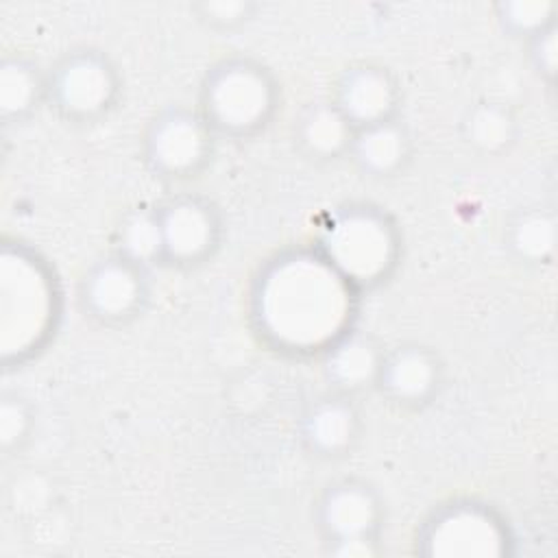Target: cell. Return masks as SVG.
Listing matches in <instances>:
<instances>
[{"label": "cell", "instance_id": "6da1fadb", "mask_svg": "<svg viewBox=\"0 0 558 558\" xmlns=\"http://www.w3.org/2000/svg\"><path fill=\"white\" fill-rule=\"evenodd\" d=\"M257 333L290 355L323 353L353 327L360 292L314 248L270 259L253 288Z\"/></svg>", "mask_w": 558, "mask_h": 558}, {"label": "cell", "instance_id": "7a4b0ae2", "mask_svg": "<svg viewBox=\"0 0 558 558\" xmlns=\"http://www.w3.org/2000/svg\"><path fill=\"white\" fill-rule=\"evenodd\" d=\"M281 107L275 72L251 54H229L211 63L198 87L196 109L216 137L251 140L264 133Z\"/></svg>", "mask_w": 558, "mask_h": 558}, {"label": "cell", "instance_id": "3957f363", "mask_svg": "<svg viewBox=\"0 0 558 558\" xmlns=\"http://www.w3.org/2000/svg\"><path fill=\"white\" fill-rule=\"evenodd\" d=\"M316 248L357 290L386 283L401 259L397 220L373 203H344L327 214Z\"/></svg>", "mask_w": 558, "mask_h": 558}, {"label": "cell", "instance_id": "277c9868", "mask_svg": "<svg viewBox=\"0 0 558 558\" xmlns=\"http://www.w3.org/2000/svg\"><path fill=\"white\" fill-rule=\"evenodd\" d=\"M122 87L116 61L96 46H74L46 68V107L65 124L105 120L118 107Z\"/></svg>", "mask_w": 558, "mask_h": 558}, {"label": "cell", "instance_id": "5b68a950", "mask_svg": "<svg viewBox=\"0 0 558 558\" xmlns=\"http://www.w3.org/2000/svg\"><path fill=\"white\" fill-rule=\"evenodd\" d=\"M386 504L364 477L329 482L314 504V525L323 551L336 558H373L381 551Z\"/></svg>", "mask_w": 558, "mask_h": 558}, {"label": "cell", "instance_id": "8992f818", "mask_svg": "<svg viewBox=\"0 0 558 558\" xmlns=\"http://www.w3.org/2000/svg\"><path fill=\"white\" fill-rule=\"evenodd\" d=\"M512 541L510 525L495 506L456 497L423 519L414 547L429 558H497L512 551Z\"/></svg>", "mask_w": 558, "mask_h": 558}, {"label": "cell", "instance_id": "52a82bcc", "mask_svg": "<svg viewBox=\"0 0 558 558\" xmlns=\"http://www.w3.org/2000/svg\"><path fill=\"white\" fill-rule=\"evenodd\" d=\"M216 133L196 107L166 105L142 133V161L155 179L179 183L203 174L216 155Z\"/></svg>", "mask_w": 558, "mask_h": 558}, {"label": "cell", "instance_id": "ba28073f", "mask_svg": "<svg viewBox=\"0 0 558 558\" xmlns=\"http://www.w3.org/2000/svg\"><path fill=\"white\" fill-rule=\"evenodd\" d=\"M150 301V270L109 251L94 259L76 286V303L85 318L102 327H124L140 318Z\"/></svg>", "mask_w": 558, "mask_h": 558}, {"label": "cell", "instance_id": "9c48e42d", "mask_svg": "<svg viewBox=\"0 0 558 558\" xmlns=\"http://www.w3.org/2000/svg\"><path fill=\"white\" fill-rule=\"evenodd\" d=\"M155 207L163 246L161 268L192 270L216 257L225 238V218L214 201L181 192Z\"/></svg>", "mask_w": 558, "mask_h": 558}, {"label": "cell", "instance_id": "30bf717a", "mask_svg": "<svg viewBox=\"0 0 558 558\" xmlns=\"http://www.w3.org/2000/svg\"><path fill=\"white\" fill-rule=\"evenodd\" d=\"M445 364L436 349L423 342L386 347L373 390L401 410H423L442 390Z\"/></svg>", "mask_w": 558, "mask_h": 558}, {"label": "cell", "instance_id": "8fae6325", "mask_svg": "<svg viewBox=\"0 0 558 558\" xmlns=\"http://www.w3.org/2000/svg\"><path fill=\"white\" fill-rule=\"evenodd\" d=\"M329 100L353 129L401 118L403 89L399 76L379 61H353L344 65L333 83Z\"/></svg>", "mask_w": 558, "mask_h": 558}, {"label": "cell", "instance_id": "7c38bea8", "mask_svg": "<svg viewBox=\"0 0 558 558\" xmlns=\"http://www.w3.org/2000/svg\"><path fill=\"white\" fill-rule=\"evenodd\" d=\"M364 432L355 397L327 390L314 397L296 418V438L316 460H342L353 453Z\"/></svg>", "mask_w": 558, "mask_h": 558}, {"label": "cell", "instance_id": "4fadbf2b", "mask_svg": "<svg viewBox=\"0 0 558 558\" xmlns=\"http://www.w3.org/2000/svg\"><path fill=\"white\" fill-rule=\"evenodd\" d=\"M384 349L386 347L379 344L375 336L355 327L336 338L320 353L323 377L329 384V390L351 397L373 390Z\"/></svg>", "mask_w": 558, "mask_h": 558}, {"label": "cell", "instance_id": "5bb4252c", "mask_svg": "<svg viewBox=\"0 0 558 558\" xmlns=\"http://www.w3.org/2000/svg\"><path fill=\"white\" fill-rule=\"evenodd\" d=\"M414 155V142L401 118L355 129L349 161L368 179H392L401 174Z\"/></svg>", "mask_w": 558, "mask_h": 558}, {"label": "cell", "instance_id": "9a60e30c", "mask_svg": "<svg viewBox=\"0 0 558 558\" xmlns=\"http://www.w3.org/2000/svg\"><path fill=\"white\" fill-rule=\"evenodd\" d=\"M353 133L355 129L329 98L303 105L292 124L294 148L316 163L347 159Z\"/></svg>", "mask_w": 558, "mask_h": 558}, {"label": "cell", "instance_id": "2e32d148", "mask_svg": "<svg viewBox=\"0 0 558 558\" xmlns=\"http://www.w3.org/2000/svg\"><path fill=\"white\" fill-rule=\"evenodd\" d=\"M558 244V220L547 205H525L517 209L504 229L508 255L525 268L551 266Z\"/></svg>", "mask_w": 558, "mask_h": 558}, {"label": "cell", "instance_id": "e0dca14e", "mask_svg": "<svg viewBox=\"0 0 558 558\" xmlns=\"http://www.w3.org/2000/svg\"><path fill=\"white\" fill-rule=\"evenodd\" d=\"M521 135V122L514 109L495 98H482L469 105L460 118L462 142L482 157H501L514 148Z\"/></svg>", "mask_w": 558, "mask_h": 558}, {"label": "cell", "instance_id": "ac0fdd59", "mask_svg": "<svg viewBox=\"0 0 558 558\" xmlns=\"http://www.w3.org/2000/svg\"><path fill=\"white\" fill-rule=\"evenodd\" d=\"M46 105V70L22 52H9L0 61V118L20 124Z\"/></svg>", "mask_w": 558, "mask_h": 558}, {"label": "cell", "instance_id": "d6986e66", "mask_svg": "<svg viewBox=\"0 0 558 558\" xmlns=\"http://www.w3.org/2000/svg\"><path fill=\"white\" fill-rule=\"evenodd\" d=\"M116 253L142 264L144 268H161L163 246H161V229L155 205H137L129 209L116 231H113V248Z\"/></svg>", "mask_w": 558, "mask_h": 558}, {"label": "cell", "instance_id": "ffe728a7", "mask_svg": "<svg viewBox=\"0 0 558 558\" xmlns=\"http://www.w3.org/2000/svg\"><path fill=\"white\" fill-rule=\"evenodd\" d=\"M493 13L501 33L519 41L558 24V4L551 0H499L493 4Z\"/></svg>", "mask_w": 558, "mask_h": 558}, {"label": "cell", "instance_id": "44dd1931", "mask_svg": "<svg viewBox=\"0 0 558 558\" xmlns=\"http://www.w3.org/2000/svg\"><path fill=\"white\" fill-rule=\"evenodd\" d=\"M35 429V410L20 392H2L0 399V449L11 458L24 449Z\"/></svg>", "mask_w": 558, "mask_h": 558}, {"label": "cell", "instance_id": "7402d4cb", "mask_svg": "<svg viewBox=\"0 0 558 558\" xmlns=\"http://www.w3.org/2000/svg\"><path fill=\"white\" fill-rule=\"evenodd\" d=\"M262 4L255 0H198L190 4V13L209 31L229 33L255 20Z\"/></svg>", "mask_w": 558, "mask_h": 558}, {"label": "cell", "instance_id": "603a6c76", "mask_svg": "<svg viewBox=\"0 0 558 558\" xmlns=\"http://www.w3.org/2000/svg\"><path fill=\"white\" fill-rule=\"evenodd\" d=\"M525 46H527V61L534 74L547 87H554L558 76V24L536 33L532 39L525 41Z\"/></svg>", "mask_w": 558, "mask_h": 558}]
</instances>
